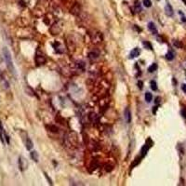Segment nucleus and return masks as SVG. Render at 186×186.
I'll return each mask as SVG.
<instances>
[{"label":"nucleus","mask_w":186,"mask_h":186,"mask_svg":"<svg viewBox=\"0 0 186 186\" xmlns=\"http://www.w3.org/2000/svg\"><path fill=\"white\" fill-rule=\"evenodd\" d=\"M3 56H4V59H5V62H6L7 69L9 70V72L12 74L13 76H16V70H15V67H14V64H13L11 54H10L9 50H8L7 48H3Z\"/></svg>","instance_id":"nucleus-1"},{"label":"nucleus","mask_w":186,"mask_h":186,"mask_svg":"<svg viewBox=\"0 0 186 186\" xmlns=\"http://www.w3.org/2000/svg\"><path fill=\"white\" fill-rule=\"evenodd\" d=\"M140 53H141V50H140V48H135L134 49H132L131 52H130V54H129V58L130 59H134L136 57H138L139 55H140Z\"/></svg>","instance_id":"nucleus-2"},{"label":"nucleus","mask_w":186,"mask_h":186,"mask_svg":"<svg viewBox=\"0 0 186 186\" xmlns=\"http://www.w3.org/2000/svg\"><path fill=\"white\" fill-rule=\"evenodd\" d=\"M165 11H166V14H167V16H169V17H171V16H173V8H172V7L171 5H169V4H167L166 7H165Z\"/></svg>","instance_id":"nucleus-3"},{"label":"nucleus","mask_w":186,"mask_h":186,"mask_svg":"<svg viewBox=\"0 0 186 186\" xmlns=\"http://www.w3.org/2000/svg\"><path fill=\"white\" fill-rule=\"evenodd\" d=\"M151 146H152V145H149L148 143L144 144V145L142 146V148H141V157H143V156H145V155H146V154H147V152H148V150H149V148L151 147Z\"/></svg>","instance_id":"nucleus-4"},{"label":"nucleus","mask_w":186,"mask_h":186,"mask_svg":"<svg viewBox=\"0 0 186 186\" xmlns=\"http://www.w3.org/2000/svg\"><path fill=\"white\" fill-rule=\"evenodd\" d=\"M124 116H125V118H126V121L127 123H130L131 122V113L128 108L125 110V113H124Z\"/></svg>","instance_id":"nucleus-5"},{"label":"nucleus","mask_w":186,"mask_h":186,"mask_svg":"<svg viewBox=\"0 0 186 186\" xmlns=\"http://www.w3.org/2000/svg\"><path fill=\"white\" fill-rule=\"evenodd\" d=\"M148 29L151 31V32L153 33V34H156L157 33V30H156V27H155V25H154V22H152V21H150L149 23H148Z\"/></svg>","instance_id":"nucleus-6"},{"label":"nucleus","mask_w":186,"mask_h":186,"mask_svg":"<svg viewBox=\"0 0 186 186\" xmlns=\"http://www.w3.org/2000/svg\"><path fill=\"white\" fill-rule=\"evenodd\" d=\"M5 132H4V129L2 127V124L0 122V140L2 141V143H5Z\"/></svg>","instance_id":"nucleus-7"},{"label":"nucleus","mask_w":186,"mask_h":186,"mask_svg":"<svg viewBox=\"0 0 186 186\" xmlns=\"http://www.w3.org/2000/svg\"><path fill=\"white\" fill-rule=\"evenodd\" d=\"M26 145V149L27 150H31L33 148V141H31V139L30 138H28L27 137V139H26V143H25Z\"/></svg>","instance_id":"nucleus-8"},{"label":"nucleus","mask_w":186,"mask_h":186,"mask_svg":"<svg viewBox=\"0 0 186 186\" xmlns=\"http://www.w3.org/2000/svg\"><path fill=\"white\" fill-rule=\"evenodd\" d=\"M35 61H36V63L40 65V64H43L45 63L46 62V59L43 57V56H36V59H35Z\"/></svg>","instance_id":"nucleus-9"},{"label":"nucleus","mask_w":186,"mask_h":186,"mask_svg":"<svg viewBox=\"0 0 186 186\" xmlns=\"http://www.w3.org/2000/svg\"><path fill=\"white\" fill-rule=\"evenodd\" d=\"M31 158L35 162H38V154H37V152L33 151L31 153Z\"/></svg>","instance_id":"nucleus-10"},{"label":"nucleus","mask_w":186,"mask_h":186,"mask_svg":"<svg viewBox=\"0 0 186 186\" xmlns=\"http://www.w3.org/2000/svg\"><path fill=\"white\" fill-rule=\"evenodd\" d=\"M156 69H157V64L154 63V64H152L151 66H149L148 72H149V73H154V71H156Z\"/></svg>","instance_id":"nucleus-11"},{"label":"nucleus","mask_w":186,"mask_h":186,"mask_svg":"<svg viewBox=\"0 0 186 186\" xmlns=\"http://www.w3.org/2000/svg\"><path fill=\"white\" fill-rule=\"evenodd\" d=\"M145 100H146V102L150 103V102L153 100V95H152L150 92H146V93H145Z\"/></svg>","instance_id":"nucleus-12"},{"label":"nucleus","mask_w":186,"mask_h":186,"mask_svg":"<svg viewBox=\"0 0 186 186\" xmlns=\"http://www.w3.org/2000/svg\"><path fill=\"white\" fill-rule=\"evenodd\" d=\"M166 58L168 60V61H172L174 59V53L172 51H168L166 55Z\"/></svg>","instance_id":"nucleus-13"},{"label":"nucleus","mask_w":186,"mask_h":186,"mask_svg":"<svg viewBox=\"0 0 186 186\" xmlns=\"http://www.w3.org/2000/svg\"><path fill=\"white\" fill-rule=\"evenodd\" d=\"M150 85H151V89L153 90H157V85H156V82L154 81V80H152L151 82H150Z\"/></svg>","instance_id":"nucleus-14"},{"label":"nucleus","mask_w":186,"mask_h":186,"mask_svg":"<svg viewBox=\"0 0 186 186\" xmlns=\"http://www.w3.org/2000/svg\"><path fill=\"white\" fill-rule=\"evenodd\" d=\"M143 6L146 7H150L152 6V2H151V0H143Z\"/></svg>","instance_id":"nucleus-15"},{"label":"nucleus","mask_w":186,"mask_h":186,"mask_svg":"<svg viewBox=\"0 0 186 186\" xmlns=\"http://www.w3.org/2000/svg\"><path fill=\"white\" fill-rule=\"evenodd\" d=\"M142 44H143V46H144V47H147L148 49H151V50L153 49V48H152V45H151L149 42H147V41H146V42H143Z\"/></svg>","instance_id":"nucleus-16"},{"label":"nucleus","mask_w":186,"mask_h":186,"mask_svg":"<svg viewBox=\"0 0 186 186\" xmlns=\"http://www.w3.org/2000/svg\"><path fill=\"white\" fill-rule=\"evenodd\" d=\"M181 115L183 116V118L186 119V108H183V109L181 110Z\"/></svg>","instance_id":"nucleus-17"},{"label":"nucleus","mask_w":186,"mask_h":186,"mask_svg":"<svg viewBox=\"0 0 186 186\" xmlns=\"http://www.w3.org/2000/svg\"><path fill=\"white\" fill-rule=\"evenodd\" d=\"M181 90H183V92H185L186 93V85L185 84H182V85H181Z\"/></svg>","instance_id":"nucleus-18"},{"label":"nucleus","mask_w":186,"mask_h":186,"mask_svg":"<svg viewBox=\"0 0 186 186\" xmlns=\"http://www.w3.org/2000/svg\"><path fill=\"white\" fill-rule=\"evenodd\" d=\"M138 86H140V89L141 90V89H142V82H141V81H139V82H138Z\"/></svg>","instance_id":"nucleus-19"},{"label":"nucleus","mask_w":186,"mask_h":186,"mask_svg":"<svg viewBox=\"0 0 186 186\" xmlns=\"http://www.w3.org/2000/svg\"><path fill=\"white\" fill-rule=\"evenodd\" d=\"M159 100H160V98L158 97V98H156V101H155V103H159Z\"/></svg>","instance_id":"nucleus-20"},{"label":"nucleus","mask_w":186,"mask_h":186,"mask_svg":"<svg viewBox=\"0 0 186 186\" xmlns=\"http://www.w3.org/2000/svg\"><path fill=\"white\" fill-rule=\"evenodd\" d=\"M182 1H184V3H185V5H186V0H182Z\"/></svg>","instance_id":"nucleus-21"},{"label":"nucleus","mask_w":186,"mask_h":186,"mask_svg":"<svg viewBox=\"0 0 186 186\" xmlns=\"http://www.w3.org/2000/svg\"><path fill=\"white\" fill-rule=\"evenodd\" d=\"M185 75H186V73H185Z\"/></svg>","instance_id":"nucleus-22"}]
</instances>
